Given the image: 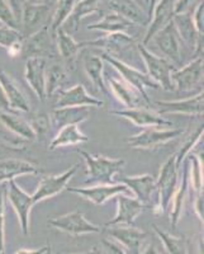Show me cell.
Instances as JSON below:
<instances>
[{"mask_svg": "<svg viewBox=\"0 0 204 254\" xmlns=\"http://www.w3.org/2000/svg\"><path fill=\"white\" fill-rule=\"evenodd\" d=\"M79 154L87 163V176L85 182L88 185H113L114 176L122 171L124 165L123 159H110L104 155H93L85 150L78 149Z\"/></svg>", "mask_w": 204, "mask_h": 254, "instance_id": "cell-1", "label": "cell"}, {"mask_svg": "<svg viewBox=\"0 0 204 254\" xmlns=\"http://www.w3.org/2000/svg\"><path fill=\"white\" fill-rule=\"evenodd\" d=\"M179 167L176 164L175 154L170 156L162 164L156 179V192H157V201H156L153 212L162 214L169 208L176 187L179 183Z\"/></svg>", "mask_w": 204, "mask_h": 254, "instance_id": "cell-2", "label": "cell"}, {"mask_svg": "<svg viewBox=\"0 0 204 254\" xmlns=\"http://www.w3.org/2000/svg\"><path fill=\"white\" fill-rule=\"evenodd\" d=\"M160 126L145 127L144 130L126 140L127 145L136 150H155L184 133L183 128H158Z\"/></svg>", "mask_w": 204, "mask_h": 254, "instance_id": "cell-3", "label": "cell"}, {"mask_svg": "<svg viewBox=\"0 0 204 254\" xmlns=\"http://www.w3.org/2000/svg\"><path fill=\"white\" fill-rule=\"evenodd\" d=\"M137 50L146 65L147 75L164 90L170 92V90L175 89L173 81H171V72L176 69L173 64L167 59L155 55L142 44L137 45Z\"/></svg>", "mask_w": 204, "mask_h": 254, "instance_id": "cell-4", "label": "cell"}, {"mask_svg": "<svg viewBox=\"0 0 204 254\" xmlns=\"http://www.w3.org/2000/svg\"><path fill=\"white\" fill-rule=\"evenodd\" d=\"M101 58L103 59L104 61L106 63H109L118 72H119V75L122 76L126 83H128L131 87L135 88L140 94L142 95V98L145 99L147 104H150V98L149 94L146 92V88H153V89H157L160 88L153 79L150 78L147 74L145 72H141L140 70L135 69L133 66L126 64L124 61L119 60L115 56L109 55V54H106V52H103L101 55Z\"/></svg>", "mask_w": 204, "mask_h": 254, "instance_id": "cell-5", "label": "cell"}, {"mask_svg": "<svg viewBox=\"0 0 204 254\" xmlns=\"http://www.w3.org/2000/svg\"><path fill=\"white\" fill-rule=\"evenodd\" d=\"M6 197L12 205L13 210L17 214L22 233L28 235L29 233V217H31V210L35 206L32 196L22 190L20 186L17 185L15 179L8 181V188H6Z\"/></svg>", "mask_w": 204, "mask_h": 254, "instance_id": "cell-6", "label": "cell"}, {"mask_svg": "<svg viewBox=\"0 0 204 254\" xmlns=\"http://www.w3.org/2000/svg\"><path fill=\"white\" fill-rule=\"evenodd\" d=\"M49 224L55 229H57V230L63 231L66 234L74 235V237L102 233L101 226L94 225V224L88 221L85 216L79 211H74V212L53 217V219L50 220Z\"/></svg>", "mask_w": 204, "mask_h": 254, "instance_id": "cell-7", "label": "cell"}, {"mask_svg": "<svg viewBox=\"0 0 204 254\" xmlns=\"http://www.w3.org/2000/svg\"><path fill=\"white\" fill-rule=\"evenodd\" d=\"M52 14L51 5L45 4L26 3L20 12L19 20L23 27L22 35L23 37H29L31 35L40 31L41 28L49 26L50 15Z\"/></svg>", "mask_w": 204, "mask_h": 254, "instance_id": "cell-8", "label": "cell"}, {"mask_svg": "<svg viewBox=\"0 0 204 254\" xmlns=\"http://www.w3.org/2000/svg\"><path fill=\"white\" fill-rule=\"evenodd\" d=\"M71 193H76L83 198L88 199L95 205H103L108 199L118 196V194H127L132 196L130 188L124 186L123 183H113V185H97L90 187H69L66 188Z\"/></svg>", "mask_w": 204, "mask_h": 254, "instance_id": "cell-9", "label": "cell"}, {"mask_svg": "<svg viewBox=\"0 0 204 254\" xmlns=\"http://www.w3.org/2000/svg\"><path fill=\"white\" fill-rule=\"evenodd\" d=\"M50 27L46 26L41 28L36 33L26 37L23 40V50L22 54L28 58H53L55 55V42Z\"/></svg>", "mask_w": 204, "mask_h": 254, "instance_id": "cell-10", "label": "cell"}, {"mask_svg": "<svg viewBox=\"0 0 204 254\" xmlns=\"http://www.w3.org/2000/svg\"><path fill=\"white\" fill-rule=\"evenodd\" d=\"M78 172V164L70 167L67 171H65L61 174H56V176H49L44 178L38 185L37 190H35V193L32 194V199L33 203H38L45 199L52 198L63 190H66L67 183L72 179V177Z\"/></svg>", "mask_w": 204, "mask_h": 254, "instance_id": "cell-11", "label": "cell"}, {"mask_svg": "<svg viewBox=\"0 0 204 254\" xmlns=\"http://www.w3.org/2000/svg\"><path fill=\"white\" fill-rule=\"evenodd\" d=\"M106 234L122 247L126 254H141L142 244L146 240L145 231L131 225H115L106 229Z\"/></svg>", "mask_w": 204, "mask_h": 254, "instance_id": "cell-12", "label": "cell"}, {"mask_svg": "<svg viewBox=\"0 0 204 254\" xmlns=\"http://www.w3.org/2000/svg\"><path fill=\"white\" fill-rule=\"evenodd\" d=\"M203 80V55L194 58L188 65L171 72L174 88L179 92H189Z\"/></svg>", "mask_w": 204, "mask_h": 254, "instance_id": "cell-13", "label": "cell"}, {"mask_svg": "<svg viewBox=\"0 0 204 254\" xmlns=\"http://www.w3.org/2000/svg\"><path fill=\"white\" fill-rule=\"evenodd\" d=\"M153 40H155L156 45L158 46V49L161 50V52L164 54L170 61L173 64L174 66H180L181 65V50H180V44L181 41L179 38L178 32H176L175 26H174V22H169L166 26L162 29L156 33L153 36Z\"/></svg>", "mask_w": 204, "mask_h": 254, "instance_id": "cell-14", "label": "cell"}, {"mask_svg": "<svg viewBox=\"0 0 204 254\" xmlns=\"http://www.w3.org/2000/svg\"><path fill=\"white\" fill-rule=\"evenodd\" d=\"M56 107H103L104 102L93 97L87 92L83 84H78L70 89H58Z\"/></svg>", "mask_w": 204, "mask_h": 254, "instance_id": "cell-15", "label": "cell"}, {"mask_svg": "<svg viewBox=\"0 0 204 254\" xmlns=\"http://www.w3.org/2000/svg\"><path fill=\"white\" fill-rule=\"evenodd\" d=\"M160 111V115H188L201 117L203 116V90L198 94L189 97L187 99H178V101H157L156 102Z\"/></svg>", "mask_w": 204, "mask_h": 254, "instance_id": "cell-16", "label": "cell"}, {"mask_svg": "<svg viewBox=\"0 0 204 254\" xmlns=\"http://www.w3.org/2000/svg\"><path fill=\"white\" fill-rule=\"evenodd\" d=\"M112 115L126 119L128 121L133 122L138 127H153V126H169L173 127V122L162 117L156 111L150 110L146 107H137V108H127V110L121 111H112Z\"/></svg>", "mask_w": 204, "mask_h": 254, "instance_id": "cell-17", "label": "cell"}, {"mask_svg": "<svg viewBox=\"0 0 204 254\" xmlns=\"http://www.w3.org/2000/svg\"><path fill=\"white\" fill-rule=\"evenodd\" d=\"M173 22L180 41L193 47L196 56L203 55V35H201L194 27L192 15L187 12L179 13L174 15Z\"/></svg>", "mask_w": 204, "mask_h": 254, "instance_id": "cell-18", "label": "cell"}, {"mask_svg": "<svg viewBox=\"0 0 204 254\" xmlns=\"http://www.w3.org/2000/svg\"><path fill=\"white\" fill-rule=\"evenodd\" d=\"M46 67V59L42 58H28L26 61V67H24L26 81L41 101H45L47 98Z\"/></svg>", "mask_w": 204, "mask_h": 254, "instance_id": "cell-19", "label": "cell"}, {"mask_svg": "<svg viewBox=\"0 0 204 254\" xmlns=\"http://www.w3.org/2000/svg\"><path fill=\"white\" fill-rule=\"evenodd\" d=\"M117 197V215L105 226L115 225H132L136 217L142 214L146 208L144 203H141L137 198L127 194H118Z\"/></svg>", "mask_w": 204, "mask_h": 254, "instance_id": "cell-20", "label": "cell"}, {"mask_svg": "<svg viewBox=\"0 0 204 254\" xmlns=\"http://www.w3.org/2000/svg\"><path fill=\"white\" fill-rule=\"evenodd\" d=\"M174 4H175V0H158L157 3H156L155 8L153 10V14H151L153 19L150 20L142 45L146 46L160 29L164 28L169 22L173 20L174 15H175Z\"/></svg>", "mask_w": 204, "mask_h": 254, "instance_id": "cell-21", "label": "cell"}, {"mask_svg": "<svg viewBox=\"0 0 204 254\" xmlns=\"http://www.w3.org/2000/svg\"><path fill=\"white\" fill-rule=\"evenodd\" d=\"M119 183L130 188L133 197L137 198L146 207L151 205V197L156 190V179L151 174H142L135 177H122Z\"/></svg>", "mask_w": 204, "mask_h": 254, "instance_id": "cell-22", "label": "cell"}, {"mask_svg": "<svg viewBox=\"0 0 204 254\" xmlns=\"http://www.w3.org/2000/svg\"><path fill=\"white\" fill-rule=\"evenodd\" d=\"M84 46H94L98 49L105 50L106 54L115 56L119 52L131 49L136 45V41L126 32H115V33H106L103 37H99L94 41L83 42Z\"/></svg>", "mask_w": 204, "mask_h": 254, "instance_id": "cell-23", "label": "cell"}, {"mask_svg": "<svg viewBox=\"0 0 204 254\" xmlns=\"http://www.w3.org/2000/svg\"><path fill=\"white\" fill-rule=\"evenodd\" d=\"M0 85L3 88L4 94L8 99L9 107L12 111H22V112H29L31 106L27 99L23 90L20 89L17 81L9 75L4 70H0Z\"/></svg>", "mask_w": 204, "mask_h": 254, "instance_id": "cell-24", "label": "cell"}, {"mask_svg": "<svg viewBox=\"0 0 204 254\" xmlns=\"http://www.w3.org/2000/svg\"><path fill=\"white\" fill-rule=\"evenodd\" d=\"M108 6L115 14L121 15L123 19L128 20L131 24L149 26L150 18L142 8L135 3V0H106Z\"/></svg>", "mask_w": 204, "mask_h": 254, "instance_id": "cell-25", "label": "cell"}, {"mask_svg": "<svg viewBox=\"0 0 204 254\" xmlns=\"http://www.w3.org/2000/svg\"><path fill=\"white\" fill-rule=\"evenodd\" d=\"M109 88L112 89L115 98L124 104L128 108H137V107H147L149 104L145 102L142 95L137 92L130 84L126 83L123 79L109 78L108 79Z\"/></svg>", "mask_w": 204, "mask_h": 254, "instance_id": "cell-26", "label": "cell"}, {"mask_svg": "<svg viewBox=\"0 0 204 254\" xmlns=\"http://www.w3.org/2000/svg\"><path fill=\"white\" fill-rule=\"evenodd\" d=\"M90 117V111L88 107H56L51 112L50 120H52L53 126L60 130L69 125H80Z\"/></svg>", "mask_w": 204, "mask_h": 254, "instance_id": "cell-27", "label": "cell"}, {"mask_svg": "<svg viewBox=\"0 0 204 254\" xmlns=\"http://www.w3.org/2000/svg\"><path fill=\"white\" fill-rule=\"evenodd\" d=\"M41 171L32 163L19 160V159H4L0 160V183L8 182L24 174H38Z\"/></svg>", "mask_w": 204, "mask_h": 254, "instance_id": "cell-28", "label": "cell"}, {"mask_svg": "<svg viewBox=\"0 0 204 254\" xmlns=\"http://www.w3.org/2000/svg\"><path fill=\"white\" fill-rule=\"evenodd\" d=\"M55 40L57 54L69 64L74 63L81 49L85 47L83 42H76L72 36L69 35L63 28H58L55 32Z\"/></svg>", "mask_w": 204, "mask_h": 254, "instance_id": "cell-29", "label": "cell"}, {"mask_svg": "<svg viewBox=\"0 0 204 254\" xmlns=\"http://www.w3.org/2000/svg\"><path fill=\"white\" fill-rule=\"evenodd\" d=\"M0 122H1V125L5 128H8L9 131H12L17 136H20L22 139L29 140V141L37 139L29 121L22 119V117H19L15 113L0 111Z\"/></svg>", "mask_w": 204, "mask_h": 254, "instance_id": "cell-30", "label": "cell"}, {"mask_svg": "<svg viewBox=\"0 0 204 254\" xmlns=\"http://www.w3.org/2000/svg\"><path fill=\"white\" fill-rule=\"evenodd\" d=\"M88 141H89V137L81 132L79 125H69L58 130L57 135L50 144V150H56L63 146H71V145L83 144Z\"/></svg>", "mask_w": 204, "mask_h": 254, "instance_id": "cell-31", "label": "cell"}, {"mask_svg": "<svg viewBox=\"0 0 204 254\" xmlns=\"http://www.w3.org/2000/svg\"><path fill=\"white\" fill-rule=\"evenodd\" d=\"M84 70H85L87 75L89 76V79L92 80L95 89L104 93V94L106 95L109 94L108 87H105V83H104V60L101 56H84Z\"/></svg>", "mask_w": 204, "mask_h": 254, "instance_id": "cell-32", "label": "cell"}, {"mask_svg": "<svg viewBox=\"0 0 204 254\" xmlns=\"http://www.w3.org/2000/svg\"><path fill=\"white\" fill-rule=\"evenodd\" d=\"M188 190H189V179H188V165H184V172H183V179L180 185L176 187L175 193H174L173 199H171V211H170V221L171 226L176 228L178 222L181 220V214H183V207H184L185 198H187Z\"/></svg>", "mask_w": 204, "mask_h": 254, "instance_id": "cell-33", "label": "cell"}, {"mask_svg": "<svg viewBox=\"0 0 204 254\" xmlns=\"http://www.w3.org/2000/svg\"><path fill=\"white\" fill-rule=\"evenodd\" d=\"M153 228L158 239L164 244L165 251L167 252V254H189V246H188V242L185 238L171 235L167 231L158 228L155 224L153 225Z\"/></svg>", "mask_w": 204, "mask_h": 254, "instance_id": "cell-34", "label": "cell"}, {"mask_svg": "<svg viewBox=\"0 0 204 254\" xmlns=\"http://www.w3.org/2000/svg\"><path fill=\"white\" fill-rule=\"evenodd\" d=\"M131 26L128 20L123 19L121 15L112 13L106 14L102 18L99 22L88 26L89 31H102L105 33H115V32H126L127 28Z\"/></svg>", "mask_w": 204, "mask_h": 254, "instance_id": "cell-35", "label": "cell"}, {"mask_svg": "<svg viewBox=\"0 0 204 254\" xmlns=\"http://www.w3.org/2000/svg\"><path fill=\"white\" fill-rule=\"evenodd\" d=\"M189 155L190 168L188 167V179L189 187L193 188L196 194L203 193V156H198L196 154Z\"/></svg>", "mask_w": 204, "mask_h": 254, "instance_id": "cell-36", "label": "cell"}, {"mask_svg": "<svg viewBox=\"0 0 204 254\" xmlns=\"http://www.w3.org/2000/svg\"><path fill=\"white\" fill-rule=\"evenodd\" d=\"M74 5V0H57V5L52 10L51 24H49L52 35L55 36V32L58 28H62V24L69 20Z\"/></svg>", "mask_w": 204, "mask_h": 254, "instance_id": "cell-37", "label": "cell"}, {"mask_svg": "<svg viewBox=\"0 0 204 254\" xmlns=\"http://www.w3.org/2000/svg\"><path fill=\"white\" fill-rule=\"evenodd\" d=\"M99 3L101 0H80L74 5L71 15H70V22L74 26V29H78L80 20L83 18L88 17V15L93 14V13H99Z\"/></svg>", "mask_w": 204, "mask_h": 254, "instance_id": "cell-38", "label": "cell"}, {"mask_svg": "<svg viewBox=\"0 0 204 254\" xmlns=\"http://www.w3.org/2000/svg\"><path fill=\"white\" fill-rule=\"evenodd\" d=\"M66 76L63 67L58 64H53L50 67H46V95L55 94L58 89H61V84Z\"/></svg>", "mask_w": 204, "mask_h": 254, "instance_id": "cell-39", "label": "cell"}, {"mask_svg": "<svg viewBox=\"0 0 204 254\" xmlns=\"http://www.w3.org/2000/svg\"><path fill=\"white\" fill-rule=\"evenodd\" d=\"M203 131H204V127H203V125H201V126H199L198 128H197V130L192 133V135L188 136L187 139H185V141L183 142V145H181V149L179 150V153L175 154L176 164H178L179 168H180L181 163H183V160H184L185 156H187L188 154H190V150H192L193 147L196 146L197 144H198L199 140H201V137H203Z\"/></svg>", "mask_w": 204, "mask_h": 254, "instance_id": "cell-40", "label": "cell"}, {"mask_svg": "<svg viewBox=\"0 0 204 254\" xmlns=\"http://www.w3.org/2000/svg\"><path fill=\"white\" fill-rule=\"evenodd\" d=\"M24 37L19 29L10 28L8 26H0V47L8 50L13 45L23 41Z\"/></svg>", "mask_w": 204, "mask_h": 254, "instance_id": "cell-41", "label": "cell"}, {"mask_svg": "<svg viewBox=\"0 0 204 254\" xmlns=\"http://www.w3.org/2000/svg\"><path fill=\"white\" fill-rule=\"evenodd\" d=\"M0 22L4 26L18 29V18L15 17L5 0H0Z\"/></svg>", "mask_w": 204, "mask_h": 254, "instance_id": "cell-42", "label": "cell"}, {"mask_svg": "<svg viewBox=\"0 0 204 254\" xmlns=\"http://www.w3.org/2000/svg\"><path fill=\"white\" fill-rule=\"evenodd\" d=\"M31 126L36 133V137L42 136L50 130V117L46 113H40V115L35 116V119L32 120Z\"/></svg>", "mask_w": 204, "mask_h": 254, "instance_id": "cell-43", "label": "cell"}, {"mask_svg": "<svg viewBox=\"0 0 204 254\" xmlns=\"http://www.w3.org/2000/svg\"><path fill=\"white\" fill-rule=\"evenodd\" d=\"M4 207H5V196H4V190H0V254L5 253V233H4Z\"/></svg>", "mask_w": 204, "mask_h": 254, "instance_id": "cell-44", "label": "cell"}, {"mask_svg": "<svg viewBox=\"0 0 204 254\" xmlns=\"http://www.w3.org/2000/svg\"><path fill=\"white\" fill-rule=\"evenodd\" d=\"M192 19L197 31H198L201 35H203V29H204V1L203 0H199L198 5H197L196 9H194Z\"/></svg>", "mask_w": 204, "mask_h": 254, "instance_id": "cell-45", "label": "cell"}, {"mask_svg": "<svg viewBox=\"0 0 204 254\" xmlns=\"http://www.w3.org/2000/svg\"><path fill=\"white\" fill-rule=\"evenodd\" d=\"M103 247H104V254H126L124 249L122 248L119 244L114 242H110V240H103Z\"/></svg>", "mask_w": 204, "mask_h": 254, "instance_id": "cell-46", "label": "cell"}, {"mask_svg": "<svg viewBox=\"0 0 204 254\" xmlns=\"http://www.w3.org/2000/svg\"><path fill=\"white\" fill-rule=\"evenodd\" d=\"M5 1L10 6V9H12L17 18L20 17V12H22V8L24 6V4L28 3V0H5Z\"/></svg>", "mask_w": 204, "mask_h": 254, "instance_id": "cell-47", "label": "cell"}, {"mask_svg": "<svg viewBox=\"0 0 204 254\" xmlns=\"http://www.w3.org/2000/svg\"><path fill=\"white\" fill-rule=\"evenodd\" d=\"M194 1H196V0H175V4H174V12H175V14H179V13H185L188 10V8H189Z\"/></svg>", "mask_w": 204, "mask_h": 254, "instance_id": "cell-48", "label": "cell"}, {"mask_svg": "<svg viewBox=\"0 0 204 254\" xmlns=\"http://www.w3.org/2000/svg\"><path fill=\"white\" fill-rule=\"evenodd\" d=\"M203 206H204V198H203V193L197 194L196 201H194V211H196L197 216L198 219L203 222Z\"/></svg>", "mask_w": 204, "mask_h": 254, "instance_id": "cell-49", "label": "cell"}, {"mask_svg": "<svg viewBox=\"0 0 204 254\" xmlns=\"http://www.w3.org/2000/svg\"><path fill=\"white\" fill-rule=\"evenodd\" d=\"M0 111H3V112H12L10 107H9L8 99H6L5 94H4V90L0 85Z\"/></svg>", "mask_w": 204, "mask_h": 254, "instance_id": "cell-50", "label": "cell"}, {"mask_svg": "<svg viewBox=\"0 0 204 254\" xmlns=\"http://www.w3.org/2000/svg\"><path fill=\"white\" fill-rule=\"evenodd\" d=\"M50 252L49 247H44V248L35 249V251H28V249H20L15 254H46Z\"/></svg>", "mask_w": 204, "mask_h": 254, "instance_id": "cell-51", "label": "cell"}, {"mask_svg": "<svg viewBox=\"0 0 204 254\" xmlns=\"http://www.w3.org/2000/svg\"><path fill=\"white\" fill-rule=\"evenodd\" d=\"M141 254H160V252H158L157 247H156L153 243H150V244H147V246L142 249Z\"/></svg>", "mask_w": 204, "mask_h": 254, "instance_id": "cell-52", "label": "cell"}, {"mask_svg": "<svg viewBox=\"0 0 204 254\" xmlns=\"http://www.w3.org/2000/svg\"><path fill=\"white\" fill-rule=\"evenodd\" d=\"M157 1L158 0H150L149 1V13H147V15H149L150 20H151V14H153V8H155V5Z\"/></svg>", "mask_w": 204, "mask_h": 254, "instance_id": "cell-53", "label": "cell"}, {"mask_svg": "<svg viewBox=\"0 0 204 254\" xmlns=\"http://www.w3.org/2000/svg\"><path fill=\"white\" fill-rule=\"evenodd\" d=\"M90 254H104V252L101 251L98 247H94V248L92 249V252H90Z\"/></svg>", "mask_w": 204, "mask_h": 254, "instance_id": "cell-54", "label": "cell"}, {"mask_svg": "<svg viewBox=\"0 0 204 254\" xmlns=\"http://www.w3.org/2000/svg\"><path fill=\"white\" fill-rule=\"evenodd\" d=\"M45 1L46 0H28V3L32 4H45Z\"/></svg>", "mask_w": 204, "mask_h": 254, "instance_id": "cell-55", "label": "cell"}, {"mask_svg": "<svg viewBox=\"0 0 204 254\" xmlns=\"http://www.w3.org/2000/svg\"><path fill=\"white\" fill-rule=\"evenodd\" d=\"M144 1L147 4V5H149V1H150V0H144Z\"/></svg>", "mask_w": 204, "mask_h": 254, "instance_id": "cell-56", "label": "cell"}, {"mask_svg": "<svg viewBox=\"0 0 204 254\" xmlns=\"http://www.w3.org/2000/svg\"><path fill=\"white\" fill-rule=\"evenodd\" d=\"M81 254H90V252H87V253H81Z\"/></svg>", "mask_w": 204, "mask_h": 254, "instance_id": "cell-57", "label": "cell"}, {"mask_svg": "<svg viewBox=\"0 0 204 254\" xmlns=\"http://www.w3.org/2000/svg\"><path fill=\"white\" fill-rule=\"evenodd\" d=\"M0 26H4V24H3V23H1V22H0Z\"/></svg>", "mask_w": 204, "mask_h": 254, "instance_id": "cell-58", "label": "cell"}, {"mask_svg": "<svg viewBox=\"0 0 204 254\" xmlns=\"http://www.w3.org/2000/svg\"><path fill=\"white\" fill-rule=\"evenodd\" d=\"M56 1H57V0H56Z\"/></svg>", "mask_w": 204, "mask_h": 254, "instance_id": "cell-59", "label": "cell"}]
</instances>
